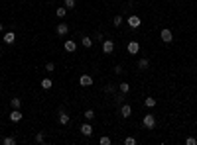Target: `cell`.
<instances>
[{
  "mask_svg": "<svg viewBox=\"0 0 197 145\" xmlns=\"http://www.w3.org/2000/svg\"><path fill=\"white\" fill-rule=\"evenodd\" d=\"M148 67H150V61H148V59H140V61H138V69H140V71H146Z\"/></svg>",
  "mask_w": 197,
  "mask_h": 145,
  "instance_id": "cell-15",
  "label": "cell"
},
{
  "mask_svg": "<svg viewBox=\"0 0 197 145\" xmlns=\"http://www.w3.org/2000/svg\"><path fill=\"white\" fill-rule=\"evenodd\" d=\"M99 143H101V145H110V137H106V135H103V137L99 139Z\"/></svg>",
  "mask_w": 197,
  "mask_h": 145,
  "instance_id": "cell-26",
  "label": "cell"
},
{
  "mask_svg": "<svg viewBox=\"0 0 197 145\" xmlns=\"http://www.w3.org/2000/svg\"><path fill=\"white\" fill-rule=\"evenodd\" d=\"M0 53H2V49H0Z\"/></svg>",
  "mask_w": 197,
  "mask_h": 145,
  "instance_id": "cell-34",
  "label": "cell"
},
{
  "mask_svg": "<svg viewBox=\"0 0 197 145\" xmlns=\"http://www.w3.org/2000/svg\"><path fill=\"white\" fill-rule=\"evenodd\" d=\"M10 104H12V108L20 110V106H22V100H20V98H12V100H10Z\"/></svg>",
  "mask_w": 197,
  "mask_h": 145,
  "instance_id": "cell-19",
  "label": "cell"
},
{
  "mask_svg": "<svg viewBox=\"0 0 197 145\" xmlns=\"http://www.w3.org/2000/svg\"><path fill=\"white\" fill-rule=\"evenodd\" d=\"M2 143L4 145H16V137H12V135H6L2 139Z\"/></svg>",
  "mask_w": 197,
  "mask_h": 145,
  "instance_id": "cell-17",
  "label": "cell"
},
{
  "mask_svg": "<svg viewBox=\"0 0 197 145\" xmlns=\"http://www.w3.org/2000/svg\"><path fill=\"white\" fill-rule=\"evenodd\" d=\"M126 49H128V53H130V55H136V53L140 51V43H138V41H130Z\"/></svg>",
  "mask_w": 197,
  "mask_h": 145,
  "instance_id": "cell-8",
  "label": "cell"
},
{
  "mask_svg": "<svg viewBox=\"0 0 197 145\" xmlns=\"http://www.w3.org/2000/svg\"><path fill=\"white\" fill-rule=\"evenodd\" d=\"M114 102H116V104H122V102H124V92L116 94V96H114Z\"/></svg>",
  "mask_w": 197,
  "mask_h": 145,
  "instance_id": "cell-25",
  "label": "cell"
},
{
  "mask_svg": "<svg viewBox=\"0 0 197 145\" xmlns=\"http://www.w3.org/2000/svg\"><path fill=\"white\" fill-rule=\"evenodd\" d=\"M118 88H120V92H124V94H126V92H130V84H128V83H120V84H118Z\"/></svg>",
  "mask_w": 197,
  "mask_h": 145,
  "instance_id": "cell-18",
  "label": "cell"
},
{
  "mask_svg": "<svg viewBox=\"0 0 197 145\" xmlns=\"http://www.w3.org/2000/svg\"><path fill=\"white\" fill-rule=\"evenodd\" d=\"M83 118H85V120H93V118H95V110H91V108H89V110H85Z\"/></svg>",
  "mask_w": 197,
  "mask_h": 145,
  "instance_id": "cell-20",
  "label": "cell"
},
{
  "mask_svg": "<svg viewBox=\"0 0 197 145\" xmlns=\"http://www.w3.org/2000/svg\"><path fill=\"white\" fill-rule=\"evenodd\" d=\"M51 87H53L51 79H44V80H41V88H44V90H49Z\"/></svg>",
  "mask_w": 197,
  "mask_h": 145,
  "instance_id": "cell-16",
  "label": "cell"
},
{
  "mask_svg": "<svg viewBox=\"0 0 197 145\" xmlns=\"http://www.w3.org/2000/svg\"><path fill=\"white\" fill-rule=\"evenodd\" d=\"M122 24V16H114V28H118Z\"/></svg>",
  "mask_w": 197,
  "mask_h": 145,
  "instance_id": "cell-28",
  "label": "cell"
},
{
  "mask_svg": "<svg viewBox=\"0 0 197 145\" xmlns=\"http://www.w3.org/2000/svg\"><path fill=\"white\" fill-rule=\"evenodd\" d=\"M185 143H187V145H195L197 139H195V137H187V139H185Z\"/></svg>",
  "mask_w": 197,
  "mask_h": 145,
  "instance_id": "cell-31",
  "label": "cell"
},
{
  "mask_svg": "<svg viewBox=\"0 0 197 145\" xmlns=\"http://www.w3.org/2000/svg\"><path fill=\"white\" fill-rule=\"evenodd\" d=\"M14 41H16V34H14V31H6V34H4V43L12 45Z\"/></svg>",
  "mask_w": 197,
  "mask_h": 145,
  "instance_id": "cell-12",
  "label": "cell"
},
{
  "mask_svg": "<svg viewBox=\"0 0 197 145\" xmlns=\"http://www.w3.org/2000/svg\"><path fill=\"white\" fill-rule=\"evenodd\" d=\"M20 120H22V112L14 108L12 112H10V122H14V123H16V122H20Z\"/></svg>",
  "mask_w": 197,
  "mask_h": 145,
  "instance_id": "cell-11",
  "label": "cell"
},
{
  "mask_svg": "<svg viewBox=\"0 0 197 145\" xmlns=\"http://www.w3.org/2000/svg\"><path fill=\"white\" fill-rule=\"evenodd\" d=\"M142 123H144L146 130H154V127H156V116H154V114H146L144 120H142Z\"/></svg>",
  "mask_w": 197,
  "mask_h": 145,
  "instance_id": "cell-1",
  "label": "cell"
},
{
  "mask_svg": "<svg viewBox=\"0 0 197 145\" xmlns=\"http://www.w3.org/2000/svg\"><path fill=\"white\" fill-rule=\"evenodd\" d=\"M65 14H67V8H65V6H61V8L55 10V16H57V18H63Z\"/></svg>",
  "mask_w": 197,
  "mask_h": 145,
  "instance_id": "cell-21",
  "label": "cell"
},
{
  "mask_svg": "<svg viewBox=\"0 0 197 145\" xmlns=\"http://www.w3.org/2000/svg\"><path fill=\"white\" fill-rule=\"evenodd\" d=\"M55 31H57V35H67V34H69V26H67L65 22H61V24H57Z\"/></svg>",
  "mask_w": 197,
  "mask_h": 145,
  "instance_id": "cell-6",
  "label": "cell"
},
{
  "mask_svg": "<svg viewBox=\"0 0 197 145\" xmlns=\"http://www.w3.org/2000/svg\"><path fill=\"white\" fill-rule=\"evenodd\" d=\"M36 143H45V135H44V131L36 133Z\"/></svg>",
  "mask_w": 197,
  "mask_h": 145,
  "instance_id": "cell-23",
  "label": "cell"
},
{
  "mask_svg": "<svg viewBox=\"0 0 197 145\" xmlns=\"http://www.w3.org/2000/svg\"><path fill=\"white\" fill-rule=\"evenodd\" d=\"M114 73H116V75H120V73H122V67H120V65H116V67H114Z\"/></svg>",
  "mask_w": 197,
  "mask_h": 145,
  "instance_id": "cell-32",
  "label": "cell"
},
{
  "mask_svg": "<svg viewBox=\"0 0 197 145\" xmlns=\"http://www.w3.org/2000/svg\"><path fill=\"white\" fill-rule=\"evenodd\" d=\"M81 133L85 137H91L93 135V126H91V123H83V126H81Z\"/></svg>",
  "mask_w": 197,
  "mask_h": 145,
  "instance_id": "cell-10",
  "label": "cell"
},
{
  "mask_svg": "<svg viewBox=\"0 0 197 145\" xmlns=\"http://www.w3.org/2000/svg\"><path fill=\"white\" fill-rule=\"evenodd\" d=\"M160 37H162V41H164V43H172L173 34H172V31H169L168 28H164L162 31H160Z\"/></svg>",
  "mask_w": 197,
  "mask_h": 145,
  "instance_id": "cell-3",
  "label": "cell"
},
{
  "mask_svg": "<svg viewBox=\"0 0 197 145\" xmlns=\"http://www.w3.org/2000/svg\"><path fill=\"white\" fill-rule=\"evenodd\" d=\"M75 4H77L75 0H65V8L67 10H73V8H75Z\"/></svg>",
  "mask_w": 197,
  "mask_h": 145,
  "instance_id": "cell-24",
  "label": "cell"
},
{
  "mask_svg": "<svg viewBox=\"0 0 197 145\" xmlns=\"http://www.w3.org/2000/svg\"><path fill=\"white\" fill-rule=\"evenodd\" d=\"M144 104L148 106V108H154V106H156V100H154V98H152V96H148V98L144 100Z\"/></svg>",
  "mask_w": 197,
  "mask_h": 145,
  "instance_id": "cell-22",
  "label": "cell"
},
{
  "mask_svg": "<svg viewBox=\"0 0 197 145\" xmlns=\"http://www.w3.org/2000/svg\"><path fill=\"white\" fill-rule=\"evenodd\" d=\"M63 47H65V51H69V53H73V51L77 49V43H75V41H73V39H67L65 43H63Z\"/></svg>",
  "mask_w": 197,
  "mask_h": 145,
  "instance_id": "cell-13",
  "label": "cell"
},
{
  "mask_svg": "<svg viewBox=\"0 0 197 145\" xmlns=\"http://www.w3.org/2000/svg\"><path fill=\"white\" fill-rule=\"evenodd\" d=\"M79 84H81V87H91V84H93V77H91V75H81V77H79Z\"/></svg>",
  "mask_w": 197,
  "mask_h": 145,
  "instance_id": "cell-5",
  "label": "cell"
},
{
  "mask_svg": "<svg viewBox=\"0 0 197 145\" xmlns=\"http://www.w3.org/2000/svg\"><path fill=\"white\" fill-rule=\"evenodd\" d=\"M126 24H128V26H130L132 30H136V28H140L142 20L138 18V16H128V20H126Z\"/></svg>",
  "mask_w": 197,
  "mask_h": 145,
  "instance_id": "cell-4",
  "label": "cell"
},
{
  "mask_svg": "<svg viewBox=\"0 0 197 145\" xmlns=\"http://www.w3.org/2000/svg\"><path fill=\"white\" fill-rule=\"evenodd\" d=\"M2 30H4V26H2V24H0V34H2Z\"/></svg>",
  "mask_w": 197,
  "mask_h": 145,
  "instance_id": "cell-33",
  "label": "cell"
},
{
  "mask_svg": "<svg viewBox=\"0 0 197 145\" xmlns=\"http://www.w3.org/2000/svg\"><path fill=\"white\" fill-rule=\"evenodd\" d=\"M105 92H114V84H106V87H105Z\"/></svg>",
  "mask_w": 197,
  "mask_h": 145,
  "instance_id": "cell-30",
  "label": "cell"
},
{
  "mask_svg": "<svg viewBox=\"0 0 197 145\" xmlns=\"http://www.w3.org/2000/svg\"><path fill=\"white\" fill-rule=\"evenodd\" d=\"M120 116H122V118H130V116H132L130 104H122V106H120Z\"/></svg>",
  "mask_w": 197,
  "mask_h": 145,
  "instance_id": "cell-9",
  "label": "cell"
},
{
  "mask_svg": "<svg viewBox=\"0 0 197 145\" xmlns=\"http://www.w3.org/2000/svg\"><path fill=\"white\" fill-rule=\"evenodd\" d=\"M57 116H59V118H57V122H59L61 126H67V123L71 122V118H69V114H67V112L63 110V108H59V112H57Z\"/></svg>",
  "mask_w": 197,
  "mask_h": 145,
  "instance_id": "cell-2",
  "label": "cell"
},
{
  "mask_svg": "<svg viewBox=\"0 0 197 145\" xmlns=\"http://www.w3.org/2000/svg\"><path fill=\"white\" fill-rule=\"evenodd\" d=\"M124 143H126V145H136V139H134V137H130V135H128V137H126V139H124Z\"/></svg>",
  "mask_w": 197,
  "mask_h": 145,
  "instance_id": "cell-27",
  "label": "cell"
},
{
  "mask_svg": "<svg viewBox=\"0 0 197 145\" xmlns=\"http://www.w3.org/2000/svg\"><path fill=\"white\" fill-rule=\"evenodd\" d=\"M113 51H114V41L105 39L103 41V53H113Z\"/></svg>",
  "mask_w": 197,
  "mask_h": 145,
  "instance_id": "cell-7",
  "label": "cell"
},
{
  "mask_svg": "<svg viewBox=\"0 0 197 145\" xmlns=\"http://www.w3.org/2000/svg\"><path fill=\"white\" fill-rule=\"evenodd\" d=\"M81 43H83L85 49H91V47H93V39L87 37V35H81Z\"/></svg>",
  "mask_w": 197,
  "mask_h": 145,
  "instance_id": "cell-14",
  "label": "cell"
},
{
  "mask_svg": "<svg viewBox=\"0 0 197 145\" xmlns=\"http://www.w3.org/2000/svg\"><path fill=\"white\" fill-rule=\"evenodd\" d=\"M45 71H47V73H53V71H55V65H53V63H47V65H45Z\"/></svg>",
  "mask_w": 197,
  "mask_h": 145,
  "instance_id": "cell-29",
  "label": "cell"
}]
</instances>
